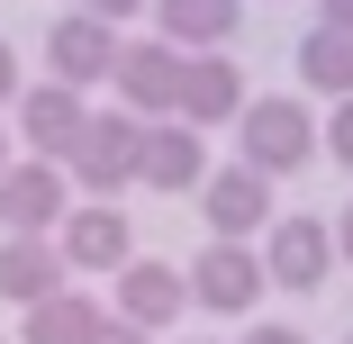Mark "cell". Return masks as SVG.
I'll list each match as a JSON object with an SVG mask.
<instances>
[{
  "instance_id": "cell-4",
  "label": "cell",
  "mask_w": 353,
  "mask_h": 344,
  "mask_svg": "<svg viewBox=\"0 0 353 344\" xmlns=\"http://www.w3.org/2000/svg\"><path fill=\"white\" fill-rule=\"evenodd\" d=\"M10 127L28 136V154H37V163L73 172L82 136H91V100H82V91H63V82H28V100L10 109Z\"/></svg>"
},
{
  "instance_id": "cell-11",
  "label": "cell",
  "mask_w": 353,
  "mask_h": 344,
  "mask_svg": "<svg viewBox=\"0 0 353 344\" xmlns=\"http://www.w3.org/2000/svg\"><path fill=\"white\" fill-rule=\"evenodd\" d=\"M54 245H63V263H73V281H100V272L118 281V272L136 263V227H127V209H109V199H82Z\"/></svg>"
},
{
  "instance_id": "cell-26",
  "label": "cell",
  "mask_w": 353,
  "mask_h": 344,
  "mask_svg": "<svg viewBox=\"0 0 353 344\" xmlns=\"http://www.w3.org/2000/svg\"><path fill=\"white\" fill-rule=\"evenodd\" d=\"M199 344H218V335H199Z\"/></svg>"
},
{
  "instance_id": "cell-22",
  "label": "cell",
  "mask_w": 353,
  "mask_h": 344,
  "mask_svg": "<svg viewBox=\"0 0 353 344\" xmlns=\"http://www.w3.org/2000/svg\"><path fill=\"white\" fill-rule=\"evenodd\" d=\"M317 28H353V0H317Z\"/></svg>"
},
{
  "instance_id": "cell-24",
  "label": "cell",
  "mask_w": 353,
  "mask_h": 344,
  "mask_svg": "<svg viewBox=\"0 0 353 344\" xmlns=\"http://www.w3.org/2000/svg\"><path fill=\"white\" fill-rule=\"evenodd\" d=\"M100 344H154V335H136V326H109V335H100Z\"/></svg>"
},
{
  "instance_id": "cell-10",
  "label": "cell",
  "mask_w": 353,
  "mask_h": 344,
  "mask_svg": "<svg viewBox=\"0 0 353 344\" xmlns=\"http://www.w3.org/2000/svg\"><path fill=\"white\" fill-rule=\"evenodd\" d=\"M199 218H208V245H245V236H263L281 209H272V181H263L254 163H227V172L199 181Z\"/></svg>"
},
{
  "instance_id": "cell-20",
  "label": "cell",
  "mask_w": 353,
  "mask_h": 344,
  "mask_svg": "<svg viewBox=\"0 0 353 344\" xmlns=\"http://www.w3.org/2000/svg\"><path fill=\"white\" fill-rule=\"evenodd\" d=\"M73 10H91L100 28H127V19H145V0H73Z\"/></svg>"
},
{
  "instance_id": "cell-27",
  "label": "cell",
  "mask_w": 353,
  "mask_h": 344,
  "mask_svg": "<svg viewBox=\"0 0 353 344\" xmlns=\"http://www.w3.org/2000/svg\"><path fill=\"white\" fill-rule=\"evenodd\" d=\"M344 344H353V335H344Z\"/></svg>"
},
{
  "instance_id": "cell-3",
  "label": "cell",
  "mask_w": 353,
  "mask_h": 344,
  "mask_svg": "<svg viewBox=\"0 0 353 344\" xmlns=\"http://www.w3.org/2000/svg\"><path fill=\"white\" fill-rule=\"evenodd\" d=\"M118 54H127V37L118 28H100L91 10H63L54 28H46V82H63V91H100L109 73H118Z\"/></svg>"
},
{
  "instance_id": "cell-19",
  "label": "cell",
  "mask_w": 353,
  "mask_h": 344,
  "mask_svg": "<svg viewBox=\"0 0 353 344\" xmlns=\"http://www.w3.org/2000/svg\"><path fill=\"white\" fill-rule=\"evenodd\" d=\"M19 100H28V73H19V45H10V37H0V118H10Z\"/></svg>"
},
{
  "instance_id": "cell-14",
  "label": "cell",
  "mask_w": 353,
  "mask_h": 344,
  "mask_svg": "<svg viewBox=\"0 0 353 344\" xmlns=\"http://www.w3.org/2000/svg\"><path fill=\"white\" fill-rule=\"evenodd\" d=\"M136 181H145V190H199V181H208V136L181 127V118L145 127V145H136Z\"/></svg>"
},
{
  "instance_id": "cell-13",
  "label": "cell",
  "mask_w": 353,
  "mask_h": 344,
  "mask_svg": "<svg viewBox=\"0 0 353 344\" xmlns=\"http://www.w3.org/2000/svg\"><path fill=\"white\" fill-rule=\"evenodd\" d=\"M245 109H254L245 63H227V54H190V82H181V127L218 136V127H236Z\"/></svg>"
},
{
  "instance_id": "cell-12",
  "label": "cell",
  "mask_w": 353,
  "mask_h": 344,
  "mask_svg": "<svg viewBox=\"0 0 353 344\" xmlns=\"http://www.w3.org/2000/svg\"><path fill=\"white\" fill-rule=\"evenodd\" d=\"M54 290H73V263L54 236H0V299L10 308H46Z\"/></svg>"
},
{
  "instance_id": "cell-15",
  "label": "cell",
  "mask_w": 353,
  "mask_h": 344,
  "mask_svg": "<svg viewBox=\"0 0 353 344\" xmlns=\"http://www.w3.org/2000/svg\"><path fill=\"white\" fill-rule=\"evenodd\" d=\"M245 28V0H154V37L181 54H227Z\"/></svg>"
},
{
  "instance_id": "cell-21",
  "label": "cell",
  "mask_w": 353,
  "mask_h": 344,
  "mask_svg": "<svg viewBox=\"0 0 353 344\" xmlns=\"http://www.w3.org/2000/svg\"><path fill=\"white\" fill-rule=\"evenodd\" d=\"M245 344H308L299 326H245Z\"/></svg>"
},
{
  "instance_id": "cell-9",
  "label": "cell",
  "mask_w": 353,
  "mask_h": 344,
  "mask_svg": "<svg viewBox=\"0 0 353 344\" xmlns=\"http://www.w3.org/2000/svg\"><path fill=\"white\" fill-rule=\"evenodd\" d=\"M263 290H272V272H263L254 245H199V263H190V308H208V317H254Z\"/></svg>"
},
{
  "instance_id": "cell-2",
  "label": "cell",
  "mask_w": 353,
  "mask_h": 344,
  "mask_svg": "<svg viewBox=\"0 0 353 344\" xmlns=\"http://www.w3.org/2000/svg\"><path fill=\"white\" fill-rule=\"evenodd\" d=\"M181 82H190V54H181V45H163V37H127L118 73H109L118 109H127V118H145V127L181 118Z\"/></svg>"
},
{
  "instance_id": "cell-7",
  "label": "cell",
  "mask_w": 353,
  "mask_h": 344,
  "mask_svg": "<svg viewBox=\"0 0 353 344\" xmlns=\"http://www.w3.org/2000/svg\"><path fill=\"white\" fill-rule=\"evenodd\" d=\"M136 145H145V118H127L118 100L91 109V136H82V154H73V190L82 199H118L136 181Z\"/></svg>"
},
{
  "instance_id": "cell-17",
  "label": "cell",
  "mask_w": 353,
  "mask_h": 344,
  "mask_svg": "<svg viewBox=\"0 0 353 344\" xmlns=\"http://www.w3.org/2000/svg\"><path fill=\"white\" fill-rule=\"evenodd\" d=\"M290 63H299V82L317 100H353V28H308Z\"/></svg>"
},
{
  "instance_id": "cell-25",
  "label": "cell",
  "mask_w": 353,
  "mask_h": 344,
  "mask_svg": "<svg viewBox=\"0 0 353 344\" xmlns=\"http://www.w3.org/2000/svg\"><path fill=\"white\" fill-rule=\"evenodd\" d=\"M10 136H19V127H0V172H10V163H19V154H10Z\"/></svg>"
},
{
  "instance_id": "cell-8",
  "label": "cell",
  "mask_w": 353,
  "mask_h": 344,
  "mask_svg": "<svg viewBox=\"0 0 353 344\" xmlns=\"http://www.w3.org/2000/svg\"><path fill=\"white\" fill-rule=\"evenodd\" d=\"M109 317L136 326V335H163L172 317H190V272L181 263H154V254H136L118 272V290H109Z\"/></svg>"
},
{
  "instance_id": "cell-5",
  "label": "cell",
  "mask_w": 353,
  "mask_h": 344,
  "mask_svg": "<svg viewBox=\"0 0 353 344\" xmlns=\"http://www.w3.org/2000/svg\"><path fill=\"white\" fill-rule=\"evenodd\" d=\"M63 218H73V172H54L37 154L0 172V236H63Z\"/></svg>"
},
{
  "instance_id": "cell-23",
  "label": "cell",
  "mask_w": 353,
  "mask_h": 344,
  "mask_svg": "<svg viewBox=\"0 0 353 344\" xmlns=\"http://www.w3.org/2000/svg\"><path fill=\"white\" fill-rule=\"evenodd\" d=\"M335 254H344V263H353V209H344V218H335Z\"/></svg>"
},
{
  "instance_id": "cell-18",
  "label": "cell",
  "mask_w": 353,
  "mask_h": 344,
  "mask_svg": "<svg viewBox=\"0 0 353 344\" xmlns=\"http://www.w3.org/2000/svg\"><path fill=\"white\" fill-rule=\"evenodd\" d=\"M326 154L353 172V100H335V109H326Z\"/></svg>"
},
{
  "instance_id": "cell-16",
  "label": "cell",
  "mask_w": 353,
  "mask_h": 344,
  "mask_svg": "<svg viewBox=\"0 0 353 344\" xmlns=\"http://www.w3.org/2000/svg\"><path fill=\"white\" fill-rule=\"evenodd\" d=\"M118 317H109V299H91V290H54L46 308H28L19 317V344H100Z\"/></svg>"
},
{
  "instance_id": "cell-1",
  "label": "cell",
  "mask_w": 353,
  "mask_h": 344,
  "mask_svg": "<svg viewBox=\"0 0 353 344\" xmlns=\"http://www.w3.org/2000/svg\"><path fill=\"white\" fill-rule=\"evenodd\" d=\"M317 154H326L317 109L290 100V91H254V109L236 118V163H254L263 181H281V172H308Z\"/></svg>"
},
{
  "instance_id": "cell-6",
  "label": "cell",
  "mask_w": 353,
  "mask_h": 344,
  "mask_svg": "<svg viewBox=\"0 0 353 344\" xmlns=\"http://www.w3.org/2000/svg\"><path fill=\"white\" fill-rule=\"evenodd\" d=\"M254 254H263V272H272L281 290H326V272H335V227L308 218V209H281Z\"/></svg>"
}]
</instances>
